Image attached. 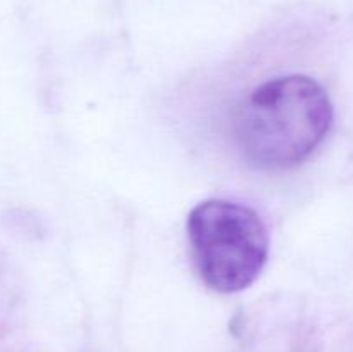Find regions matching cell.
<instances>
[{
	"label": "cell",
	"instance_id": "obj_2",
	"mask_svg": "<svg viewBox=\"0 0 353 352\" xmlns=\"http://www.w3.org/2000/svg\"><path fill=\"white\" fill-rule=\"evenodd\" d=\"M186 231L193 264L216 292H240L264 269L269 235L252 207L226 199L203 200L190 211Z\"/></svg>",
	"mask_w": 353,
	"mask_h": 352
},
{
	"label": "cell",
	"instance_id": "obj_1",
	"mask_svg": "<svg viewBox=\"0 0 353 352\" xmlns=\"http://www.w3.org/2000/svg\"><path fill=\"white\" fill-rule=\"evenodd\" d=\"M333 124V104L305 75L272 78L236 107L233 135L245 159L261 169H286L305 161Z\"/></svg>",
	"mask_w": 353,
	"mask_h": 352
}]
</instances>
